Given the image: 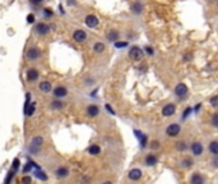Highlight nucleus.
Segmentation results:
<instances>
[{
  "label": "nucleus",
  "mask_w": 218,
  "mask_h": 184,
  "mask_svg": "<svg viewBox=\"0 0 218 184\" xmlns=\"http://www.w3.org/2000/svg\"><path fill=\"white\" fill-rule=\"evenodd\" d=\"M31 182H32L31 176H24V178L22 179V183H31Z\"/></svg>",
  "instance_id": "nucleus-36"
},
{
  "label": "nucleus",
  "mask_w": 218,
  "mask_h": 184,
  "mask_svg": "<svg viewBox=\"0 0 218 184\" xmlns=\"http://www.w3.org/2000/svg\"><path fill=\"white\" fill-rule=\"evenodd\" d=\"M175 95L180 98H183L187 95V87H186V84L184 83H179L177 86L175 87Z\"/></svg>",
  "instance_id": "nucleus-4"
},
{
  "label": "nucleus",
  "mask_w": 218,
  "mask_h": 184,
  "mask_svg": "<svg viewBox=\"0 0 218 184\" xmlns=\"http://www.w3.org/2000/svg\"><path fill=\"white\" fill-rule=\"evenodd\" d=\"M209 151L214 156H218V142L217 141H213V142L209 143Z\"/></svg>",
  "instance_id": "nucleus-16"
},
{
  "label": "nucleus",
  "mask_w": 218,
  "mask_h": 184,
  "mask_svg": "<svg viewBox=\"0 0 218 184\" xmlns=\"http://www.w3.org/2000/svg\"><path fill=\"white\" fill-rule=\"evenodd\" d=\"M213 165L218 167V157H216V159H213Z\"/></svg>",
  "instance_id": "nucleus-42"
},
{
  "label": "nucleus",
  "mask_w": 218,
  "mask_h": 184,
  "mask_svg": "<svg viewBox=\"0 0 218 184\" xmlns=\"http://www.w3.org/2000/svg\"><path fill=\"white\" fill-rule=\"evenodd\" d=\"M106 109H107L108 111H110V114H115V112H114V110L111 109V106H110V105H106Z\"/></svg>",
  "instance_id": "nucleus-39"
},
{
  "label": "nucleus",
  "mask_w": 218,
  "mask_h": 184,
  "mask_svg": "<svg viewBox=\"0 0 218 184\" xmlns=\"http://www.w3.org/2000/svg\"><path fill=\"white\" fill-rule=\"evenodd\" d=\"M69 171H68V169L67 167H59L56 170V176L57 178H65V176H68Z\"/></svg>",
  "instance_id": "nucleus-20"
},
{
  "label": "nucleus",
  "mask_w": 218,
  "mask_h": 184,
  "mask_svg": "<svg viewBox=\"0 0 218 184\" xmlns=\"http://www.w3.org/2000/svg\"><path fill=\"white\" fill-rule=\"evenodd\" d=\"M145 51H147L149 55H153V50H152V49H151L149 46H147V47H145Z\"/></svg>",
  "instance_id": "nucleus-38"
},
{
  "label": "nucleus",
  "mask_w": 218,
  "mask_h": 184,
  "mask_svg": "<svg viewBox=\"0 0 218 184\" xmlns=\"http://www.w3.org/2000/svg\"><path fill=\"white\" fill-rule=\"evenodd\" d=\"M175 111H176V106L173 105V104H167L166 106H163V109H162V115L163 116H171L175 114Z\"/></svg>",
  "instance_id": "nucleus-5"
},
{
  "label": "nucleus",
  "mask_w": 218,
  "mask_h": 184,
  "mask_svg": "<svg viewBox=\"0 0 218 184\" xmlns=\"http://www.w3.org/2000/svg\"><path fill=\"white\" fill-rule=\"evenodd\" d=\"M87 112H88V115L94 118V116H97L98 115V112H100V109L97 108L96 105H89L88 108H87Z\"/></svg>",
  "instance_id": "nucleus-15"
},
{
  "label": "nucleus",
  "mask_w": 218,
  "mask_h": 184,
  "mask_svg": "<svg viewBox=\"0 0 218 184\" xmlns=\"http://www.w3.org/2000/svg\"><path fill=\"white\" fill-rule=\"evenodd\" d=\"M42 143H43V138H42V137H35V138L32 139V142H31L30 151L33 152V153H36V152L38 151V148L42 146Z\"/></svg>",
  "instance_id": "nucleus-3"
},
{
  "label": "nucleus",
  "mask_w": 218,
  "mask_h": 184,
  "mask_svg": "<svg viewBox=\"0 0 218 184\" xmlns=\"http://www.w3.org/2000/svg\"><path fill=\"white\" fill-rule=\"evenodd\" d=\"M53 108L54 109H61V108H64V104L61 101H53Z\"/></svg>",
  "instance_id": "nucleus-30"
},
{
  "label": "nucleus",
  "mask_w": 218,
  "mask_h": 184,
  "mask_svg": "<svg viewBox=\"0 0 218 184\" xmlns=\"http://www.w3.org/2000/svg\"><path fill=\"white\" fill-rule=\"evenodd\" d=\"M212 124H213L214 127H217V128H218V112H217V114H214V115L212 116Z\"/></svg>",
  "instance_id": "nucleus-31"
},
{
  "label": "nucleus",
  "mask_w": 218,
  "mask_h": 184,
  "mask_svg": "<svg viewBox=\"0 0 218 184\" xmlns=\"http://www.w3.org/2000/svg\"><path fill=\"white\" fill-rule=\"evenodd\" d=\"M32 2V4H35V5H37V4H40V3H42V0H31Z\"/></svg>",
  "instance_id": "nucleus-41"
},
{
  "label": "nucleus",
  "mask_w": 218,
  "mask_h": 184,
  "mask_svg": "<svg viewBox=\"0 0 218 184\" xmlns=\"http://www.w3.org/2000/svg\"><path fill=\"white\" fill-rule=\"evenodd\" d=\"M35 102L32 104V106H28V109H27V111H26V115H28V116H31L33 112H35Z\"/></svg>",
  "instance_id": "nucleus-29"
},
{
  "label": "nucleus",
  "mask_w": 218,
  "mask_h": 184,
  "mask_svg": "<svg viewBox=\"0 0 218 184\" xmlns=\"http://www.w3.org/2000/svg\"><path fill=\"white\" fill-rule=\"evenodd\" d=\"M88 152H89L91 155H98V153L101 152V148H100V146H97V145H93V146L89 147Z\"/></svg>",
  "instance_id": "nucleus-24"
},
{
  "label": "nucleus",
  "mask_w": 218,
  "mask_h": 184,
  "mask_svg": "<svg viewBox=\"0 0 218 184\" xmlns=\"http://www.w3.org/2000/svg\"><path fill=\"white\" fill-rule=\"evenodd\" d=\"M158 147H159V143L157 142V141H154L153 145H152V148H158Z\"/></svg>",
  "instance_id": "nucleus-40"
},
{
  "label": "nucleus",
  "mask_w": 218,
  "mask_h": 184,
  "mask_svg": "<svg viewBox=\"0 0 218 184\" xmlns=\"http://www.w3.org/2000/svg\"><path fill=\"white\" fill-rule=\"evenodd\" d=\"M85 24L88 26L89 28L97 27V24H98V18H97L96 16H92V14H89V16L85 17Z\"/></svg>",
  "instance_id": "nucleus-8"
},
{
  "label": "nucleus",
  "mask_w": 218,
  "mask_h": 184,
  "mask_svg": "<svg viewBox=\"0 0 218 184\" xmlns=\"http://www.w3.org/2000/svg\"><path fill=\"white\" fill-rule=\"evenodd\" d=\"M210 105L213 106V108H218V95L217 96H213L212 98H210Z\"/></svg>",
  "instance_id": "nucleus-28"
},
{
  "label": "nucleus",
  "mask_w": 218,
  "mask_h": 184,
  "mask_svg": "<svg viewBox=\"0 0 218 184\" xmlns=\"http://www.w3.org/2000/svg\"><path fill=\"white\" fill-rule=\"evenodd\" d=\"M191 152L194 153V156H200L203 153V145L200 142H194L191 145Z\"/></svg>",
  "instance_id": "nucleus-10"
},
{
  "label": "nucleus",
  "mask_w": 218,
  "mask_h": 184,
  "mask_svg": "<svg viewBox=\"0 0 218 184\" xmlns=\"http://www.w3.org/2000/svg\"><path fill=\"white\" fill-rule=\"evenodd\" d=\"M135 136L140 139V146H142V147H145V146H147V137H145L142 132L135 131Z\"/></svg>",
  "instance_id": "nucleus-18"
},
{
  "label": "nucleus",
  "mask_w": 218,
  "mask_h": 184,
  "mask_svg": "<svg viewBox=\"0 0 218 184\" xmlns=\"http://www.w3.org/2000/svg\"><path fill=\"white\" fill-rule=\"evenodd\" d=\"M67 94H68V90L65 88V87H61V86L56 87L54 90V95L56 97H64V96H67Z\"/></svg>",
  "instance_id": "nucleus-12"
},
{
  "label": "nucleus",
  "mask_w": 218,
  "mask_h": 184,
  "mask_svg": "<svg viewBox=\"0 0 218 184\" xmlns=\"http://www.w3.org/2000/svg\"><path fill=\"white\" fill-rule=\"evenodd\" d=\"M203 182H204V179H203V176L200 175V174H194L193 176H191V179H190V183H193V184H202Z\"/></svg>",
  "instance_id": "nucleus-19"
},
{
  "label": "nucleus",
  "mask_w": 218,
  "mask_h": 184,
  "mask_svg": "<svg viewBox=\"0 0 218 184\" xmlns=\"http://www.w3.org/2000/svg\"><path fill=\"white\" fill-rule=\"evenodd\" d=\"M107 39H108V41H114V42H116L118 41V39H119V33L116 32V31H110L107 33Z\"/></svg>",
  "instance_id": "nucleus-22"
},
{
  "label": "nucleus",
  "mask_w": 218,
  "mask_h": 184,
  "mask_svg": "<svg viewBox=\"0 0 218 184\" xmlns=\"http://www.w3.org/2000/svg\"><path fill=\"white\" fill-rule=\"evenodd\" d=\"M129 58L134 60V61H139L142 60L143 58V50L140 47H138V46H133L132 49H130V51H129Z\"/></svg>",
  "instance_id": "nucleus-1"
},
{
  "label": "nucleus",
  "mask_w": 218,
  "mask_h": 184,
  "mask_svg": "<svg viewBox=\"0 0 218 184\" xmlns=\"http://www.w3.org/2000/svg\"><path fill=\"white\" fill-rule=\"evenodd\" d=\"M18 167H19V160L18 159H14V161H13V169H14V170H18Z\"/></svg>",
  "instance_id": "nucleus-34"
},
{
  "label": "nucleus",
  "mask_w": 218,
  "mask_h": 184,
  "mask_svg": "<svg viewBox=\"0 0 218 184\" xmlns=\"http://www.w3.org/2000/svg\"><path fill=\"white\" fill-rule=\"evenodd\" d=\"M13 176H14V173H13V171H10V173H9V175H8V178L5 179V183L8 184V183H9V182L13 179Z\"/></svg>",
  "instance_id": "nucleus-35"
},
{
  "label": "nucleus",
  "mask_w": 218,
  "mask_h": 184,
  "mask_svg": "<svg viewBox=\"0 0 218 184\" xmlns=\"http://www.w3.org/2000/svg\"><path fill=\"white\" fill-rule=\"evenodd\" d=\"M45 14H46V16L47 17H50V16H53V10H50V9H45Z\"/></svg>",
  "instance_id": "nucleus-37"
},
{
  "label": "nucleus",
  "mask_w": 218,
  "mask_h": 184,
  "mask_svg": "<svg viewBox=\"0 0 218 184\" xmlns=\"http://www.w3.org/2000/svg\"><path fill=\"white\" fill-rule=\"evenodd\" d=\"M73 39H74V41H77V42H83L87 39V33L83 30H77V31H74V33H73Z\"/></svg>",
  "instance_id": "nucleus-7"
},
{
  "label": "nucleus",
  "mask_w": 218,
  "mask_h": 184,
  "mask_svg": "<svg viewBox=\"0 0 218 184\" xmlns=\"http://www.w3.org/2000/svg\"><path fill=\"white\" fill-rule=\"evenodd\" d=\"M35 175H36V176H37V178H38V179H41V180H43V182H45V180H47V176L45 175V173H43L42 170H40V169H37V170H36V171H35Z\"/></svg>",
  "instance_id": "nucleus-25"
},
{
  "label": "nucleus",
  "mask_w": 218,
  "mask_h": 184,
  "mask_svg": "<svg viewBox=\"0 0 218 184\" xmlns=\"http://www.w3.org/2000/svg\"><path fill=\"white\" fill-rule=\"evenodd\" d=\"M180 132H181V127L179 124H171L166 128V134L169 137H176L179 136Z\"/></svg>",
  "instance_id": "nucleus-2"
},
{
  "label": "nucleus",
  "mask_w": 218,
  "mask_h": 184,
  "mask_svg": "<svg viewBox=\"0 0 218 184\" xmlns=\"http://www.w3.org/2000/svg\"><path fill=\"white\" fill-rule=\"evenodd\" d=\"M38 88H40L42 92H45V94H49V92H51V83L47 82V81H43V82L40 83Z\"/></svg>",
  "instance_id": "nucleus-14"
},
{
  "label": "nucleus",
  "mask_w": 218,
  "mask_h": 184,
  "mask_svg": "<svg viewBox=\"0 0 218 184\" xmlns=\"http://www.w3.org/2000/svg\"><path fill=\"white\" fill-rule=\"evenodd\" d=\"M40 56H41V51L38 50V49H36V47H32V49H30V50L27 51V58L30 60H36V59H38Z\"/></svg>",
  "instance_id": "nucleus-9"
},
{
  "label": "nucleus",
  "mask_w": 218,
  "mask_h": 184,
  "mask_svg": "<svg viewBox=\"0 0 218 184\" xmlns=\"http://www.w3.org/2000/svg\"><path fill=\"white\" fill-rule=\"evenodd\" d=\"M27 22L28 23H33L35 22V14H28L27 16Z\"/></svg>",
  "instance_id": "nucleus-33"
},
{
  "label": "nucleus",
  "mask_w": 218,
  "mask_h": 184,
  "mask_svg": "<svg viewBox=\"0 0 218 184\" xmlns=\"http://www.w3.org/2000/svg\"><path fill=\"white\" fill-rule=\"evenodd\" d=\"M142 10H143V5H142L139 2L133 3V5H132V12H133V13H135V14H140Z\"/></svg>",
  "instance_id": "nucleus-17"
},
{
  "label": "nucleus",
  "mask_w": 218,
  "mask_h": 184,
  "mask_svg": "<svg viewBox=\"0 0 218 184\" xmlns=\"http://www.w3.org/2000/svg\"><path fill=\"white\" fill-rule=\"evenodd\" d=\"M115 46L116 47H126L128 46V42H118V41H116L115 42Z\"/></svg>",
  "instance_id": "nucleus-32"
},
{
  "label": "nucleus",
  "mask_w": 218,
  "mask_h": 184,
  "mask_svg": "<svg viewBox=\"0 0 218 184\" xmlns=\"http://www.w3.org/2000/svg\"><path fill=\"white\" fill-rule=\"evenodd\" d=\"M38 78V72L36 69H30L28 70V73H27V79L28 82H33Z\"/></svg>",
  "instance_id": "nucleus-13"
},
{
  "label": "nucleus",
  "mask_w": 218,
  "mask_h": 184,
  "mask_svg": "<svg viewBox=\"0 0 218 184\" xmlns=\"http://www.w3.org/2000/svg\"><path fill=\"white\" fill-rule=\"evenodd\" d=\"M156 162H157V157L154 156V155H148V156L145 157V164H147L148 166H153Z\"/></svg>",
  "instance_id": "nucleus-21"
},
{
  "label": "nucleus",
  "mask_w": 218,
  "mask_h": 184,
  "mask_svg": "<svg viewBox=\"0 0 218 184\" xmlns=\"http://www.w3.org/2000/svg\"><path fill=\"white\" fill-rule=\"evenodd\" d=\"M176 148H177L179 151H185L186 150V143L183 142V141H180V142L176 143Z\"/></svg>",
  "instance_id": "nucleus-27"
},
{
  "label": "nucleus",
  "mask_w": 218,
  "mask_h": 184,
  "mask_svg": "<svg viewBox=\"0 0 218 184\" xmlns=\"http://www.w3.org/2000/svg\"><path fill=\"white\" fill-rule=\"evenodd\" d=\"M191 164H193L191 159H185V160L181 161V166H183V167H190Z\"/></svg>",
  "instance_id": "nucleus-26"
},
{
  "label": "nucleus",
  "mask_w": 218,
  "mask_h": 184,
  "mask_svg": "<svg viewBox=\"0 0 218 184\" xmlns=\"http://www.w3.org/2000/svg\"><path fill=\"white\" fill-rule=\"evenodd\" d=\"M93 50L96 51V53H102L104 50H105V45L102 44V42H97V44H94V46H93Z\"/></svg>",
  "instance_id": "nucleus-23"
},
{
  "label": "nucleus",
  "mask_w": 218,
  "mask_h": 184,
  "mask_svg": "<svg viewBox=\"0 0 218 184\" xmlns=\"http://www.w3.org/2000/svg\"><path fill=\"white\" fill-rule=\"evenodd\" d=\"M142 178V170L140 169H133L129 171V179L132 180H139Z\"/></svg>",
  "instance_id": "nucleus-11"
},
{
  "label": "nucleus",
  "mask_w": 218,
  "mask_h": 184,
  "mask_svg": "<svg viewBox=\"0 0 218 184\" xmlns=\"http://www.w3.org/2000/svg\"><path fill=\"white\" fill-rule=\"evenodd\" d=\"M36 32L41 35V36H45V35H47L50 32V26L46 23H38L36 26Z\"/></svg>",
  "instance_id": "nucleus-6"
}]
</instances>
